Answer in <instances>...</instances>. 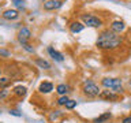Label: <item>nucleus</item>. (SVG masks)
Returning <instances> with one entry per match:
<instances>
[{
	"label": "nucleus",
	"mask_w": 131,
	"mask_h": 123,
	"mask_svg": "<svg viewBox=\"0 0 131 123\" xmlns=\"http://www.w3.org/2000/svg\"><path fill=\"white\" fill-rule=\"evenodd\" d=\"M100 97L104 100H111V101H117L119 100V94L113 93V90H104L102 93H100Z\"/></svg>",
	"instance_id": "7"
},
{
	"label": "nucleus",
	"mask_w": 131,
	"mask_h": 123,
	"mask_svg": "<svg viewBox=\"0 0 131 123\" xmlns=\"http://www.w3.org/2000/svg\"><path fill=\"white\" fill-rule=\"evenodd\" d=\"M111 118H112V114H111V112H105V114H102L98 118L94 119L93 123H105V122H108Z\"/></svg>",
	"instance_id": "13"
},
{
	"label": "nucleus",
	"mask_w": 131,
	"mask_h": 123,
	"mask_svg": "<svg viewBox=\"0 0 131 123\" xmlns=\"http://www.w3.org/2000/svg\"><path fill=\"white\" fill-rule=\"evenodd\" d=\"M36 64L40 68H44V70H49V68H51V64H49L47 60L40 59V57H38V59H36Z\"/></svg>",
	"instance_id": "15"
},
{
	"label": "nucleus",
	"mask_w": 131,
	"mask_h": 123,
	"mask_svg": "<svg viewBox=\"0 0 131 123\" xmlns=\"http://www.w3.org/2000/svg\"><path fill=\"white\" fill-rule=\"evenodd\" d=\"M122 123H131V115H130V116H126V118H123Z\"/></svg>",
	"instance_id": "22"
},
{
	"label": "nucleus",
	"mask_w": 131,
	"mask_h": 123,
	"mask_svg": "<svg viewBox=\"0 0 131 123\" xmlns=\"http://www.w3.org/2000/svg\"><path fill=\"white\" fill-rule=\"evenodd\" d=\"M18 16H19V14L16 10H6L3 12V18L8 19V20H14V19L18 18Z\"/></svg>",
	"instance_id": "10"
},
{
	"label": "nucleus",
	"mask_w": 131,
	"mask_h": 123,
	"mask_svg": "<svg viewBox=\"0 0 131 123\" xmlns=\"http://www.w3.org/2000/svg\"><path fill=\"white\" fill-rule=\"evenodd\" d=\"M81 19L83 20V23L86 26H90V27H100L102 25V20L93 14H82Z\"/></svg>",
	"instance_id": "3"
},
{
	"label": "nucleus",
	"mask_w": 131,
	"mask_h": 123,
	"mask_svg": "<svg viewBox=\"0 0 131 123\" xmlns=\"http://www.w3.org/2000/svg\"><path fill=\"white\" fill-rule=\"evenodd\" d=\"M60 115H61L60 111H55V114H52V115H51V120H53V119L56 120V118H57V116H60Z\"/></svg>",
	"instance_id": "20"
},
{
	"label": "nucleus",
	"mask_w": 131,
	"mask_h": 123,
	"mask_svg": "<svg viewBox=\"0 0 131 123\" xmlns=\"http://www.w3.org/2000/svg\"><path fill=\"white\" fill-rule=\"evenodd\" d=\"M61 6H63V2H60V0H48V2L44 3V8L47 11L57 10V8H60Z\"/></svg>",
	"instance_id": "6"
},
{
	"label": "nucleus",
	"mask_w": 131,
	"mask_h": 123,
	"mask_svg": "<svg viewBox=\"0 0 131 123\" xmlns=\"http://www.w3.org/2000/svg\"><path fill=\"white\" fill-rule=\"evenodd\" d=\"M48 53L51 55V57H52V59L55 60V61H63V60H64V56L61 55L60 52L55 51V49H53L52 47H49V48H48Z\"/></svg>",
	"instance_id": "9"
},
{
	"label": "nucleus",
	"mask_w": 131,
	"mask_h": 123,
	"mask_svg": "<svg viewBox=\"0 0 131 123\" xmlns=\"http://www.w3.org/2000/svg\"><path fill=\"white\" fill-rule=\"evenodd\" d=\"M68 100H70V98H68L67 96H61L59 100H57V104H59V105H66Z\"/></svg>",
	"instance_id": "17"
},
{
	"label": "nucleus",
	"mask_w": 131,
	"mask_h": 123,
	"mask_svg": "<svg viewBox=\"0 0 131 123\" xmlns=\"http://www.w3.org/2000/svg\"><path fill=\"white\" fill-rule=\"evenodd\" d=\"M10 114H12V115H15V116H20V114H18V111H11Z\"/></svg>",
	"instance_id": "24"
},
{
	"label": "nucleus",
	"mask_w": 131,
	"mask_h": 123,
	"mask_svg": "<svg viewBox=\"0 0 131 123\" xmlns=\"http://www.w3.org/2000/svg\"><path fill=\"white\" fill-rule=\"evenodd\" d=\"M7 85H10V79H8V78H2V79H0V88H4V86H7Z\"/></svg>",
	"instance_id": "19"
},
{
	"label": "nucleus",
	"mask_w": 131,
	"mask_h": 123,
	"mask_svg": "<svg viewBox=\"0 0 131 123\" xmlns=\"http://www.w3.org/2000/svg\"><path fill=\"white\" fill-rule=\"evenodd\" d=\"M6 94H7V90H3V92L0 93V97H6Z\"/></svg>",
	"instance_id": "25"
},
{
	"label": "nucleus",
	"mask_w": 131,
	"mask_h": 123,
	"mask_svg": "<svg viewBox=\"0 0 131 123\" xmlns=\"http://www.w3.org/2000/svg\"><path fill=\"white\" fill-rule=\"evenodd\" d=\"M23 48L26 49L27 52H31V53L34 52V49H33V48H31V47H30V45H29V44H25V45H23Z\"/></svg>",
	"instance_id": "21"
},
{
	"label": "nucleus",
	"mask_w": 131,
	"mask_h": 123,
	"mask_svg": "<svg viewBox=\"0 0 131 123\" xmlns=\"http://www.w3.org/2000/svg\"><path fill=\"white\" fill-rule=\"evenodd\" d=\"M83 93L88 97H97V96H100V89H98V86L94 82L88 81L83 85Z\"/></svg>",
	"instance_id": "4"
},
{
	"label": "nucleus",
	"mask_w": 131,
	"mask_h": 123,
	"mask_svg": "<svg viewBox=\"0 0 131 123\" xmlns=\"http://www.w3.org/2000/svg\"><path fill=\"white\" fill-rule=\"evenodd\" d=\"M101 84L106 89H112L115 93H122L123 92L122 79H119V78H104V79L101 81Z\"/></svg>",
	"instance_id": "2"
},
{
	"label": "nucleus",
	"mask_w": 131,
	"mask_h": 123,
	"mask_svg": "<svg viewBox=\"0 0 131 123\" xmlns=\"http://www.w3.org/2000/svg\"><path fill=\"white\" fill-rule=\"evenodd\" d=\"M75 107H77V101H74V100H68L67 104H66V108L67 109H72V108H75Z\"/></svg>",
	"instance_id": "18"
},
{
	"label": "nucleus",
	"mask_w": 131,
	"mask_h": 123,
	"mask_svg": "<svg viewBox=\"0 0 131 123\" xmlns=\"http://www.w3.org/2000/svg\"><path fill=\"white\" fill-rule=\"evenodd\" d=\"M14 94L15 96H19V97H23L25 94H26V88H25V86H15Z\"/></svg>",
	"instance_id": "16"
},
{
	"label": "nucleus",
	"mask_w": 131,
	"mask_h": 123,
	"mask_svg": "<svg viewBox=\"0 0 131 123\" xmlns=\"http://www.w3.org/2000/svg\"><path fill=\"white\" fill-rule=\"evenodd\" d=\"M0 74H2V71H0Z\"/></svg>",
	"instance_id": "27"
},
{
	"label": "nucleus",
	"mask_w": 131,
	"mask_h": 123,
	"mask_svg": "<svg viewBox=\"0 0 131 123\" xmlns=\"http://www.w3.org/2000/svg\"><path fill=\"white\" fill-rule=\"evenodd\" d=\"M85 25H82L81 22H71L70 23V32L74 33V34H77V33H81L83 30Z\"/></svg>",
	"instance_id": "11"
},
{
	"label": "nucleus",
	"mask_w": 131,
	"mask_h": 123,
	"mask_svg": "<svg viewBox=\"0 0 131 123\" xmlns=\"http://www.w3.org/2000/svg\"><path fill=\"white\" fill-rule=\"evenodd\" d=\"M30 37H31V32L29 30L27 27H22L19 30V33H18V40H19V43L22 44V45L27 44L26 41L30 40Z\"/></svg>",
	"instance_id": "5"
},
{
	"label": "nucleus",
	"mask_w": 131,
	"mask_h": 123,
	"mask_svg": "<svg viewBox=\"0 0 131 123\" xmlns=\"http://www.w3.org/2000/svg\"><path fill=\"white\" fill-rule=\"evenodd\" d=\"M56 92L59 93V94H61V96H66V93L70 92V86L66 85V84H60V85H57Z\"/></svg>",
	"instance_id": "14"
},
{
	"label": "nucleus",
	"mask_w": 131,
	"mask_h": 123,
	"mask_svg": "<svg viewBox=\"0 0 131 123\" xmlns=\"http://www.w3.org/2000/svg\"><path fill=\"white\" fill-rule=\"evenodd\" d=\"M128 85H130V86H131V79H130V81H128Z\"/></svg>",
	"instance_id": "26"
},
{
	"label": "nucleus",
	"mask_w": 131,
	"mask_h": 123,
	"mask_svg": "<svg viewBox=\"0 0 131 123\" xmlns=\"http://www.w3.org/2000/svg\"><path fill=\"white\" fill-rule=\"evenodd\" d=\"M15 6H22V0H12Z\"/></svg>",
	"instance_id": "23"
},
{
	"label": "nucleus",
	"mask_w": 131,
	"mask_h": 123,
	"mask_svg": "<svg viewBox=\"0 0 131 123\" xmlns=\"http://www.w3.org/2000/svg\"><path fill=\"white\" fill-rule=\"evenodd\" d=\"M38 90L41 93H51L53 90V85L51 84V82H42V84L40 85Z\"/></svg>",
	"instance_id": "12"
},
{
	"label": "nucleus",
	"mask_w": 131,
	"mask_h": 123,
	"mask_svg": "<svg viewBox=\"0 0 131 123\" xmlns=\"http://www.w3.org/2000/svg\"><path fill=\"white\" fill-rule=\"evenodd\" d=\"M122 37L117 36V33H113L112 30H104L97 38V47L101 49H115L120 47Z\"/></svg>",
	"instance_id": "1"
},
{
	"label": "nucleus",
	"mask_w": 131,
	"mask_h": 123,
	"mask_svg": "<svg viewBox=\"0 0 131 123\" xmlns=\"http://www.w3.org/2000/svg\"><path fill=\"white\" fill-rule=\"evenodd\" d=\"M126 25L123 20H115V22H112V25H111V30H112L113 33H120L124 30Z\"/></svg>",
	"instance_id": "8"
}]
</instances>
